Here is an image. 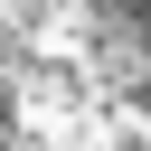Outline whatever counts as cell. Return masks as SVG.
<instances>
[{
	"instance_id": "1",
	"label": "cell",
	"mask_w": 151,
	"mask_h": 151,
	"mask_svg": "<svg viewBox=\"0 0 151 151\" xmlns=\"http://www.w3.org/2000/svg\"><path fill=\"white\" fill-rule=\"evenodd\" d=\"M104 28H113V47L132 57V85H142V104H151V0H85Z\"/></svg>"
}]
</instances>
